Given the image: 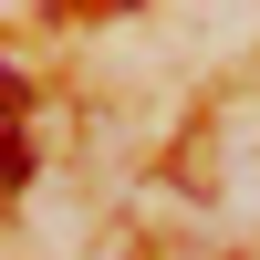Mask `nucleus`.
Instances as JSON below:
<instances>
[{
    "instance_id": "nucleus-1",
    "label": "nucleus",
    "mask_w": 260,
    "mask_h": 260,
    "mask_svg": "<svg viewBox=\"0 0 260 260\" xmlns=\"http://www.w3.org/2000/svg\"><path fill=\"white\" fill-rule=\"evenodd\" d=\"M21 167H31V146H21L11 125H0V177H21Z\"/></svg>"
}]
</instances>
